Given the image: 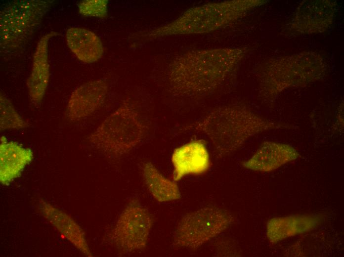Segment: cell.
Wrapping results in <instances>:
<instances>
[{
	"label": "cell",
	"instance_id": "obj_4",
	"mask_svg": "<svg viewBox=\"0 0 344 257\" xmlns=\"http://www.w3.org/2000/svg\"><path fill=\"white\" fill-rule=\"evenodd\" d=\"M145 126L127 100L105 118L88 137L98 149L114 158L126 155L143 140Z\"/></svg>",
	"mask_w": 344,
	"mask_h": 257
},
{
	"label": "cell",
	"instance_id": "obj_10",
	"mask_svg": "<svg viewBox=\"0 0 344 257\" xmlns=\"http://www.w3.org/2000/svg\"><path fill=\"white\" fill-rule=\"evenodd\" d=\"M56 33L49 32L43 36L37 44L34 53L32 70L27 80V86L31 101L35 105L42 101L49 79L48 43Z\"/></svg>",
	"mask_w": 344,
	"mask_h": 257
},
{
	"label": "cell",
	"instance_id": "obj_11",
	"mask_svg": "<svg viewBox=\"0 0 344 257\" xmlns=\"http://www.w3.org/2000/svg\"><path fill=\"white\" fill-rule=\"evenodd\" d=\"M298 154L290 146L264 142L243 166L255 171L269 172L296 159Z\"/></svg>",
	"mask_w": 344,
	"mask_h": 257
},
{
	"label": "cell",
	"instance_id": "obj_3",
	"mask_svg": "<svg viewBox=\"0 0 344 257\" xmlns=\"http://www.w3.org/2000/svg\"><path fill=\"white\" fill-rule=\"evenodd\" d=\"M259 2L258 0H228L192 7L171 23L141 36L152 40L172 35L208 33L226 25Z\"/></svg>",
	"mask_w": 344,
	"mask_h": 257
},
{
	"label": "cell",
	"instance_id": "obj_7",
	"mask_svg": "<svg viewBox=\"0 0 344 257\" xmlns=\"http://www.w3.org/2000/svg\"><path fill=\"white\" fill-rule=\"evenodd\" d=\"M153 224L148 210L136 199L130 200L119 215L110 233V240L123 254L143 250Z\"/></svg>",
	"mask_w": 344,
	"mask_h": 257
},
{
	"label": "cell",
	"instance_id": "obj_18",
	"mask_svg": "<svg viewBox=\"0 0 344 257\" xmlns=\"http://www.w3.org/2000/svg\"><path fill=\"white\" fill-rule=\"evenodd\" d=\"M107 0H83L79 4L80 13L85 16L104 18L107 14Z\"/></svg>",
	"mask_w": 344,
	"mask_h": 257
},
{
	"label": "cell",
	"instance_id": "obj_16",
	"mask_svg": "<svg viewBox=\"0 0 344 257\" xmlns=\"http://www.w3.org/2000/svg\"><path fill=\"white\" fill-rule=\"evenodd\" d=\"M141 171L149 193L157 201L169 202L181 198L176 182L165 177L152 163L144 162L141 166Z\"/></svg>",
	"mask_w": 344,
	"mask_h": 257
},
{
	"label": "cell",
	"instance_id": "obj_15",
	"mask_svg": "<svg viewBox=\"0 0 344 257\" xmlns=\"http://www.w3.org/2000/svg\"><path fill=\"white\" fill-rule=\"evenodd\" d=\"M319 219L313 215H291L270 219L266 225V236L270 242L276 243L288 237L311 230Z\"/></svg>",
	"mask_w": 344,
	"mask_h": 257
},
{
	"label": "cell",
	"instance_id": "obj_9",
	"mask_svg": "<svg viewBox=\"0 0 344 257\" xmlns=\"http://www.w3.org/2000/svg\"><path fill=\"white\" fill-rule=\"evenodd\" d=\"M108 92L107 84L96 80L77 87L67 105V115L72 121H79L93 114L103 103Z\"/></svg>",
	"mask_w": 344,
	"mask_h": 257
},
{
	"label": "cell",
	"instance_id": "obj_17",
	"mask_svg": "<svg viewBox=\"0 0 344 257\" xmlns=\"http://www.w3.org/2000/svg\"><path fill=\"white\" fill-rule=\"evenodd\" d=\"M0 130L20 129L28 127L25 121L15 110L10 101L3 93H0Z\"/></svg>",
	"mask_w": 344,
	"mask_h": 257
},
{
	"label": "cell",
	"instance_id": "obj_12",
	"mask_svg": "<svg viewBox=\"0 0 344 257\" xmlns=\"http://www.w3.org/2000/svg\"><path fill=\"white\" fill-rule=\"evenodd\" d=\"M32 151L16 142L8 141L0 137V181L7 185L18 177L25 167L32 160Z\"/></svg>",
	"mask_w": 344,
	"mask_h": 257
},
{
	"label": "cell",
	"instance_id": "obj_13",
	"mask_svg": "<svg viewBox=\"0 0 344 257\" xmlns=\"http://www.w3.org/2000/svg\"><path fill=\"white\" fill-rule=\"evenodd\" d=\"M40 209L49 222L78 249L86 256H92L82 229L73 219L45 202L40 203Z\"/></svg>",
	"mask_w": 344,
	"mask_h": 257
},
{
	"label": "cell",
	"instance_id": "obj_5",
	"mask_svg": "<svg viewBox=\"0 0 344 257\" xmlns=\"http://www.w3.org/2000/svg\"><path fill=\"white\" fill-rule=\"evenodd\" d=\"M233 221L229 212L215 206L187 213L175 227L173 244L177 247L197 249L226 230Z\"/></svg>",
	"mask_w": 344,
	"mask_h": 257
},
{
	"label": "cell",
	"instance_id": "obj_8",
	"mask_svg": "<svg viewBox=\"0 0 344 257\" xmlns=\"http://www.w3.org/2000/svg\"><path fill=\"white\" fill-rule=\"evenodd\" d=\"M171 162L174 181L187 175L205 173L211 165L206 141L202 139H194L176 148L172 154Z\"/></svg>",
	"mask_w": 344,
	"mask_h": 257
},
{
	"label": "cell",
	"instance_id": "obj_6",
	"mask_svg": "<svg viewBox=\"0 0 344 257\" xmlns=\"http://www.w3.org/2000/svg\"><path fill=\"white\" fill-rule=\"evenodd\" d=\"M50 6L43 0L15 1L0 11V45L3 49L22 48L35 31Z\"/></svg>",
	"mask_w": 344,
	"mask_h": 257
},
{
	"label": "cell",
	"instance_id": "obj_14",
	"mask_svg": "<svg viewBox=\"0 0 344 257\" xmlns=\"http://www.w3.org/2000/svg\"><path fill=\"white\" fill-rule=\"evenodd\" d=\"M65 36L69 48L81 61L91 63L102 57V42L92 31L83 28L71 27L67 30Z\"/></svg>",
	"mask_w": 344,
	"mask_h": 257
},
{
	"label": "cell",
	"instance_id": "obj_2",
	"mask_svg": "<svg viewBox=\"0 0 344 257\" xmlns=\"http://www.w3.org/2000/svg\"><path fill=\"white\" fill-rule=\"evenodd\" d=\"M272 126L246 108L225 106L208 111L185 129L206 136L215 155L222 158L237 150L251 137Z\"/></svg>",
	"mask_w": 344,
	"mask_h": 257
},
{
	"label": "cell",
	"instance_id": "obj_1",
	"mask_svg": "<svg viewBox=\"0 0 344 257\" xmlns=\"http://www.w3.org/2000/svg\"><path fill=\"white\" fill-rule=\"evenodd\" d=\"M242 54L241 49L230 47L188 52L171 65V86L183 96L207 95L223 83Z\"/></svg>",
	"mask_w": 344,
	"mask_h": 257
}]
</instances>
